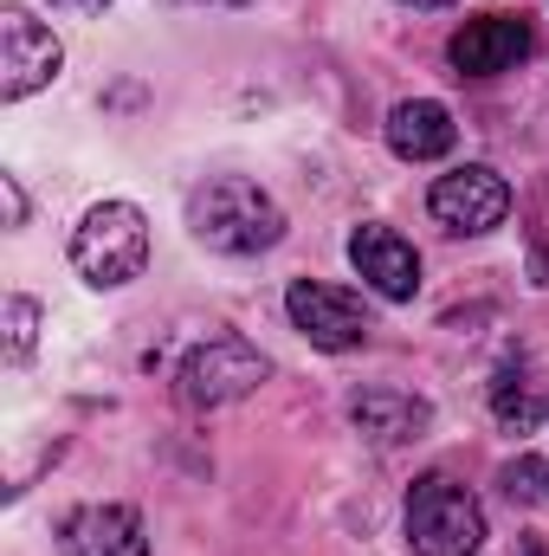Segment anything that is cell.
I'll return each instance as SVG.
<instances>
[{"mask_svg": "<svg viewBox=\"0 0 549 556\" xmlns=\"http://www.w3.org/2000/svg\"><path fill=\"white\" fill-rule=\"evenodd\" d=\"M0 194H7V227H26V194H20V175H0Z\"/></svg>", "mask_w": 549, "mask_h": 556, "instance_id": "cell-16", "label": "cell"}, {"mask_svg": "<svg viewBox=\"0 0 549 556\" xmlns=\"http://www.w3.org/2000/svg\"><path fill=\"white\" fill-rule=\"evenodd\" d=\"M266 356L246 343V337H207L201 350H188L181 363V402L188 408H227L240 395H253L266 382Z\"/></svg>", "mask_w": 549, "mask_h": 556, "instance_id": "cell-4", "label": "cell"}, {"mask_svg": "<svg viewBox=\"0 0 549 556\" xmlns=\"http://www.w3.org/2000/svg\"><path fill=\"white\" fill-rule=\"evenodd\" d=\"M349 266L369 278L388 304H408L413 291H420V253L395 227H356L349 233Z\"/></svg>", "mask_w": 549, "mask_h": 556, "instance_id": "cell-9", "label": "cell"}, {"mask_svg": "<svg viewBox=\"0 0 549 556\" xmlns=\"http://www.w3.org/2000/svg\"><path fill=\"white\" fill-rule=\"evenodd\" d=\"M544 492H549V466H544Z\"/></svg>", "mask_w": 549, "mask_h": 556, "instance_id": "cell-22", "label": "cell"}, {"mask_svg": "<svg viewBox=\"0 0 549 556\" xmlns=\"http://www.w3.org/2000/svg\"><path fill=\"white\" fill-rule=\"evenodd\" d=\"M491 408H498V420H505V427H518V433H524V427H531V415H537L518 376H498V382H491Z\"/></svg>", "mask_w": 549, "mask_h": 556, "instance_id": "cell-14", "label": "cell"}, {"mask_svg": "<svg viewBox=\"0 0 549 556\" xmlns=\"http://www.w3.org/2000/svg\"><path fill=\"white\" fill-rule=\"evenodd\" d=\"M531 266H537V285H549V247H537V253H531Z\"/></svg>", "mask_w": 549, "mask_h": 556, "instance_id": "cell-18", "label": "cell"}, {"mask_svg": "<svg viewBox=\"0 0 549 556\" xmlns=\"http://www.w3.org/2000/svg\"><path fill=\"white\" fill-rule=\"evenodd\" d=\"M349 420L369 433V440H382V446H401V440H420L426 427H433V408L408 395V389H362L356 402H349Z\"/></svg>", "mask_w": 549, "mask_h": 556, "instance_id": "cell-11", "label": "cell"}, {"mask_svg": "<svg viewBox=\"0 0 549 556\" xmlns=\"http://www.w3.org/2000/svg\"><path fill=\"white\" fill-rule=\"evenodd\" d=\"M426 207H433V220H439L446 233H491V227H505V214H511V188H505L498 168L465 162V168H452V175L433 181Z\"/></svg>", "mask_w": 549, "mask_h": 556, "instance_id": "cell-5", "label": "cell"}, {"mask_svg": "<svg viewBox=\"0 0 549 556\" xmlns=\"http://www.w3.org/2000/svg\"><path fill=\"white\" fill-rule=\"evenodd\" d=\"M188 233H194L207 253L246 260V253H266V247L284 240V214H278V201L259 181H246V175H214V181H201V188L188 194Z\"/></svg>", "mask_w": 549, "mask_h": 556, "instance_id": "cell-1", "label": "cell"}, {"mask_svg": "<svg viewBox=\"0 0 549 556\" xmlns=\"http://www.w3.org/2000/svg\"><path fill=\"white\" fill-rule=\"evenodd\" d=\"M39 343V304L33 298H7V363H26Z\"/></svg>", "mask_w": 549, "mask_h": 556, "instance_id": "cell-13", "label": "cell"}, {"mask_svg": "<svg viewBox=\"0 0 549 556\" xmlns=\"http://www.w3.org/2000/svg\"><path fill=\"white\" fill-rule=\"evenodd\" d=\"M284 311H291V324H297L317 350H356V343H369V311H362V298L343 291V285L297 278V285L284 291Z\"/></svg>", "mask_w": 549, "mask_h": 556, "instance_id": "cell-7", "label": "cell"}, {"mask_svg": "<svg viewBox=\"0 0 549 556\" xmlns=\"http://www.w3.org/2000/svg\"><path fill=\"white\" fill-rule=\"evenodd\" d=\"M408 7H452V0H408Z\"/></svg>", "mask_w": 549, "mask_h": 556, "instance_id": "cell-21", "label": "cell"}, {"mask_svg": "<svg viewBox=\"0 0 549 556\" xmlns=\"http://www.w3.org/2000/svg\"><path fill=\"white\" fill-rule=\"evenodd\" d=\"M544 466L549 459H518V466H505V498H537V492H544Z\"/></svg>", "mask_w": 549, "mask_h": 556, "instance_id": "cell-15", "label": "cell"}, {"mask_svg": "<svg viewBox=\"0 0 549 556\" xmlns=\"http://www.w3.org/2000/svg\"><path fill=\"white\" fill-rule=\"evenodd\" d=\"M452 142H459L452 111L433 104V98H413V104H395V111H388V149H395L401 162H433V155H446Z\"/></svg>", "mask_w": 549, "mask_h": 556, "instance_id": "cell-12", "label": "cell"}, {"mask_svg": "<svg viewBox=\"0 0 549 556\" xmlns=\"http://www.w3.org/2000/svg\"><path fill=\"white\" fill-rule=\"evenodd\" d=\"M181 7H240V0H181Z\"/></svg>", "mask_w": 549, "mask_h": 556, "instance_id": "cell-20", "label": "cell"}, {"mask_svg": "<svg viewBox=\"0 0 549 556\" xmlns=\"http://www.w3.org/2000/svg\"><path fill=\"white\" fill-rule=\"evenodd\" d=\"M59 7H72V13H104L111 0H59Z\"/></svg>", "mask_w": 549, "mask_h": 556, "instance_id": "cell-17", "label": "cell"}, {"mask_svg": "<svg viewBox=\"0 0 549 556\" xmlns=\"http://www.w3.org/2000/svg\"><path fill=\"white\" fill-rule=\"evenodd\" d=\"M518 556H544V538H524V544H518Z\"/></svg>", "mask_w": 549, "mask_h": 556, "instance_id": "cell-19", "label": "cell"}, {"mask_svg": "<svg viewBox=\"0 0 549 556\" xmlns=\"http://www.w3.org/2000/svg\"><path fill=\"white\" fill-rule=\"evenodd\" d=\"M408 544L420 556H472L485 544V511L465 485L452 479H420L408 498Z\"/></svg>", "mask_w": 549, "mask_h": 556, "instance_id": "cell-3", "label": "cell"}, {"mask_svg": "<svg viewBox=\"0 0 549 556\" xmlns=\"http://www.w3.org/2000/svg\"><path fill=\"white\" fill-rule=\"evenodd\" d=\"M446 52H452L459 78H498V72H511L518 59H531V26L511 20V13H478V20H465V26L452 33Z\"/></svg>", "mask_w": 549, "mask_h": 556, "instance_id": "cell-8", "label": "cell"}, {"mask_svg": "<svg viewBox=\"0 0 549 556\" xmlns=\"http://www.w3.org/2000/svg\"><path fill=\"white\" fill-rule=\"evenodd\" d=\"M59 551L65 556H149L142 518L130 505H78L59 525Z\"/></svg>", "mask_w": 549, "mask_h": 556, "instance_id": "cell-10", "label": "cell"}, {"mask_svg": "<svg viewBox=\"0 0 549 556\" xmlns=\"http://www.w3.org/2000/svg\"><path fill=\"white\" fill-rule=\"evenodd\" d=\"M72 266L98 291H117V285L142 278V266H149V220H142V207L98 201L78 220V233H72Z\"/></svg>", "mask_w": 549, "mask_h": 556, "instance_id": "cell-2", "label": "cell"}, {"mask_svg": "<svg viewBox=\"0 0 549 556\" xmlns=\"http://www.w3.org/2000/svg\"><path fill=\"white\" fill-rule=\"evenodd\" d=\"M65 65V46L52 39V26H39L26 7H7L0 13V98L20 104L33 98L39 85H52Z\"/></svg>", "mask_w": 549, "mask_h": 556, "instance_id": "cell-6", "label": "cell"}]
</instances>
